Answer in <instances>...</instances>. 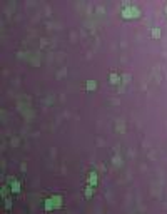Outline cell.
<instances>
[{
  "mask_svg": "<svg viewBox=\"0 0 167 214\" xmlns=\"http://www.w3.org/2000/svg\"><path fill=\"white\" fill-rule=\"evenodd\" d=\"M64 207V197L62 196H50L45 199V204H44V209L47 211H54V209H62Z\"/></svg>",
  "mask_w": 167,
  "mask_h": 214,
  "instance_id": "1",
  "label": "cell"
},
{
  "mask_svg": "<svg viewBox=\"0 0 167 214\" xmlns=\"http://www.w3.org/2000/svg\"><path fill=\"white\" fill-rule=\"evenodd\" d=\"M120 15H122V18H125V20H129V18H137V17H140V10H139L137 7H134V5H129L127 2H125Z\"/></svg>",
  "mask_w": 167,
  "mask_h": 214,
  "instance_id": "2",
  "label": "cell"
},
{
  "mask_svg": "<svg viewBox=\"0 0 167 214\" xmlns=\"http://www.w3.org/2000/svg\"><path fill=\"white\" fill-rule=\"evenodd\" d=\"M10 191L14 192V194H18V192H20V182L14 179V181L10 182Z\"/></svg>",
  "mask_w": 167,
  "mask_h": 214,
  "instance_id": "3",
  "label": "cell"
},
{
  "mask_svg": "<svg viewBox=\"0 0 167 214\" xmlns=\"http://www.w3.org/2000/svg\"><path fill=\"white\" fill-rule=\"evenodd\" d=\"M94 186H87V187L84 189V196H85V199H90L92 196H94Z\"/></svg>",
  "mask_w": 167,
  "mask_h": 214,
  "instance_id": "4",
  "label": "cell"
},
{
  "mask_svg": "<svg viewBox=\"0 0 167 214\" xmlns=\"http://www.w3.org/2000/svg\"><path fill=\"white\" fill-rule=\"evenodd\" d=\"M87 181H89V186H94V187H95V184H97V174H95L94 171H92V172H89Z\"/></svg>",
  "mask_w": 167,
  "mask_h": 214,
  "instance_id": "5",
  "label": "cell"
},
{
  "mask_svg": "<svg viewBox=\"0 0 167 214\" xmlns=\"http://www.w3.org/2000/svg\"><path fill=\"white\" fill-rule=\"evenodd\" d=\"M109 80H110V84H119V82H122V77L119 75V74H115V72H112L110 74V77H109Z\"/></svg>",
  "mask_w": 167,
  "mask_h": 214,
  "instance_id": "6",
  "label": "cell"
},
{
  "mask_svg": "<svg viewBox=\"0 0 167 214\" xmlns=\"http://www.w3.org/2000/svg\"><path fill=\"white\" fill-rule=\"evenodd\" d=\"M85 89H87V91H95V89H97V82H95V80H87Z\"/></svg>",
  "mask_w": 167,
  "mask_h": 214,
  "instance_id": "7",
  "label": "cell"
},
{
  "mask_svg": "<svg viewBox=\"0 0 167 214\" xmlns=\"http://www.w3.org/2000/svg\"><path fill=\"white\" fill-rule=\"evenodd\" d=\"M150 35H152V39L159 40V39H160V29H159V27H154L152 32H150Z\"/></svg>",
  "mask_w": 167,
  "mask_h": 214,
  "instance_id": "8",
  "label": "cell"
},
{
  "mask_svg": "<svg viewBox=\"0 0 167 214\" xmlns=\"http://www.w3.org/2000/svg\"><path fill=\"white\" fill-rule=\"evenodd\" d=\"M10 207H12V199H10V197H7V199H5V209H10Z\"/></svg>",
  "mask_w": 167,
  "mask_h": 214,
  "instance_id": "9",
  "label": "cell"
},
{
  "mask_svg": "<svg viewBox=\"0 0 167 214\" xmlns=\"http://www.w3.org/2000/svg\"><path fill=\"white\" fill-rule=\"evenodd\" d=\"M122 80H124V84H127L129 80H131V75H129V74H124V75H122Z\"/></svg>",
  "mask_w": 167,
  "mask_h": 214,
  "instance_id": "10",
  "label": "cell"
},
{
  "mask_svg": "<svg viewBox=\"0 0 167 214\" xmlns=\"http://www.w3.org/2000/svg\"><path fill=\"white\" fill-rule=\"evenodd\" d=\"M165 14H167V5H165Z\"/></svg>",
  "mask_w": 167,
  "mask_h": 214,
  "instance_id": "11",
  "label": "cell"
}]
</instances>
